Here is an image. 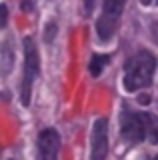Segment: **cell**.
I'll return each instance as SVG.
<instances>
[{"instance_id": "7", "label": "cell", "mask_w": 158, "mask_h": 160, "mask_svg": "<svg viewBox=\"0 0 158 160\" xmlns=\"http://www.w3.org/2000/svg\"><path fill=\"white\" fill-rule=\"evenodd\" d=\"M108 62H110V56H102V54H96V56L92 58V62H90V72H92V76H98V74L102 72V68H104Z\"/></svg>"}, {"instance_id": "4", "label": "cell", "mask_w": 158, "mask_h": 160, "mask_svg": "<svg viewBox=\"0 0 158 160\" xmlns=\"http://www.w3.org/2000/svg\"><path fill=\"white\" fill-rule=\"evenodd\" d=\"M124 2L126 0H104V8H102V16L98 18L96 30L100 40H108L114 34L118 18H120L122 10H124Z\"/></svg>"}, {"instance_id": "9", "label": "cell", "mask_w": 158, "mask_h": 160, "mask_svg": "<svg viewBox=\"0 0 158 160\" xmlns=\"http://www.w3.org/2000/svg\"><path fill=\"white\" fill-rule=\"evenodd\" d=\"M92 8H94V0H86V14H90Z\"/></svg>"}, {"instance_id": "10", "label": "cell", "mask_w": 158, "mask_h": 160, "mask_svg": "<svg viewBox=\"0 0 158 160\" xmlns=\"http://www.w3.org/2000/svg\"><path fill=\"white\" fill-rule=\"evenodd\" d=\"M142 4H158V0H142Z\"/></svg>"}, {"instance_id": "3", "label": "cell", "mask_w": 158, "mask_h": 160, "mask_svg": "<svg viewBox=\"0 0 158 160\" xmlns=\"http://www.w3.org/2000/svg\"><path fill=\"white\" fill-rule=\"evenodd\" d=\"M38 74V52L32 38H24V78H22V102L30 104V92Z\"/></svg>"}, {"instance_id": "6", "label": "cell", "mask_w": 158, "mask_h": 160, "mask_svg": "<svg viewBox=\"0 0 158 160\" xmlns=\"http://www.w3.org/2000/svg\"><path fill=\"white\" fill-rule=\"evenodd\" d=\"M58 150H60V136L54 128H48L38 136V152L40 158L44 160H52L58 156Z\"/></svg>"}, {"instance_id": "11", "label": "cell", "mask_w": 158, "mask_h": 160, "mask_svg": "<svg viewBox=\"0 0 158 160\" xmlns=\"http://www.w3.org/2000/svg\"><path fill=\"white\" fill-rule=\"evenodd\" d=\"M138 100H140L142 104H148V96H140V98H138Z\"/></svg>"}, {"instance_id": "8", "label": "cell", "mask_w": 158, "mask_h": 160, "mask_svg": "<svg viewBox=\"0 0 158 160\" xmlns=\"http://www.w3.org/2000/svg\"><path fill=\"white\" fill-rule=\"evenodd\" d=\"M152 38H154V42L158 44V22L152 26Z\"/></svg>"}, {"instance_id": "1", "label": "cell", "mask_w": 158, "mask_h": 160, "mask_svg": "<svg viewBox=\"0 0 158 160\" xmlns=\"http://www.w3.org/2000/svg\"><path fill=\"white\" fill-rule=\"evenodd\" d=\"M122 138L130 144L150 140L158 144V118L152 114H140V112H124L120 120Z\"/></svg>"}, {"instance_id": "5", "label": "cell", "mask_w": 158, "mask_h": 160, "mask_svg": "<svg viewBox=\"0 0 158 160\" xmlns=\"http://www.w3.org/2000/svg\"><path fill=\"white\" fill-rule=\"evenodd\" d=\"M108 154V120L98 118L92 126V154L94 160H102Z\"/></svg>"}, {"instance_id": "2", "label": "cell", "mask_w": 158, "mask_h": 160, "mask_svg": "<svg viewBox=\"0 0 158 160\" xmlns=\"http://www.w3.org/2000/svg\"><path fill=\"white\" fill-rule=\"evenodd\" d=\"M156 68V60L150 52L140 50L126 62L124 70V88L128 92H134L138 88H144L152 82Z\"/></svg>"}]
</instances>
